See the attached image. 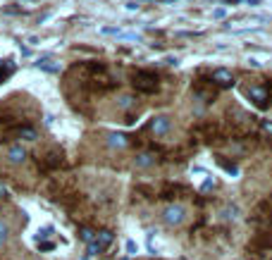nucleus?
<instances>
[{"instance_id":"1","label":"nucleus","mask_w":272,"mask_h":260,"mask_svg":"<svg viewBox=\"0 0 272 260\" xmlns=\"http://www.w3.org/2000/svg\"><path fill=\"white\" fill-rule=\"evenodd\" d=\"M132 86L138 91V93H155L158 91V74L151 72V69H136L132 74Z\"/></svg>"},{"instance_id":"2","label":"nucleus","mask_w":272,"mask_h":260,"mask_svg":"<svg viewBox=\"0 0 272 260\" xmlns=\"http://www.w3.org/2000/svg\"><path fill=\"white\" fill-rule=\"evenodd\" d=\"M160 217H163V222L167 225V227H182L184 220H187V208L179 205V203H170V205L163 210Z\"/></svg>"},{"instance_id":"3","label":"nucleus","mask_w":272,"mask_h":260,"mask_svg":"<svg viewBox=\"0 0 272 260\" xmlns=\"http://www.w3.org/2000/svg\"><path fill=\"white\" fill-rule=\"evenodd\" d=\"M193 98H198V100H203V103H213V100H215V88H213V81L196 79V81H193Z\"/></svg>"},{"instance_id":"4","label":"nucleus","mask_w":272,"mask_h":260,"mask_svg":"<svg viewBox=\"0 0 272 260\" xmlns=\"http://www.w3.org/2000/svg\"><path fill=\"white\" fill-rule=\"evenodd\" d=\"M270 248H272V236L268 231L255 234L253 241L248 244V251H253V253H265V251H270Z\"/></svg>"},{"instance_id":"5","label":"nucleus","mask_w":272,"mask_h":260,"mask_svg":"<svg viewBox=\"0 0 272 260\" xmlns=\"http://www.w3.org/2000/svg\"><path fill=\"white\" fill-rule=\"evenodd\" d=\"M248 98H251L258 108H268V105H270V98H268L265 86H251L248 88Z\"/></svg>"},{"instance_id":"6","label":"nucleus","mask_w":272,"mask_h":260,"mask_svg":"<svg viewBox=\"0 0 272 260\" xmlns=\"http://www.w3.org/2000/svg\"><path fill=\"white\" fill-rule=\"evenodd\" d=\"M210 81L213 84H218V86H222V88H227V86H232L234 84V77H232V72L229 69H215L213 74H210Z\"/></svg>"},{"instance_id":"7","label":"nucleus","mask_w":272,"mask_h":260,"mask_svg":"<svg viewBox=\"0 0 272 260\" xmlns=\"http://www.w3.org/2000/svg\"><path fill=\"white\" fill-rule=\"evenodd\" d=\"M7 160L12 162V165H22L24 160H27V150L22 148V144H15L7 148Z\"/></svg>"},{"instance_id":"8","label":"nucleus","mask_w":272,"mask_h":260,"mask_svg":"<svg viewBox=\"0 0 272 260\" xmlns=\"http://www.w3.org/2000/svg\"><path fill=\"white\" fill-rule=\"evenodd\" d=\"M105 144H108V148H112V150H122V148L129 146V139H127L124 134H108Z\"/></svg>"},{"instance_id":"9","label":"nucleus","mask_w":272,"mask_h":260,"mask_svg":"<svg viewBox=\"0 0 272 260\" xmlns=\"http://www.w3.org/2000/svg\"><path fill=\"white\" fill-rule=\"evenodd\" d=\"M151 131L155 134V136H163L170 131V119L167 117H155L153 122H151Z\"/></svg>"},{"instance_id":"10","label":"nucleus","mask_w":272,"mask_h":260,"mask_svg":"<svg viewBox=\"0 0 272 260\" xmlns=\"http://www.w3.org/2000/svg\"><path fill=\"white\" fill-rule=\"evenodd\" d=\"M112 239H115V234H112L110 229H101V231H96V244H98V246H101L103 251H105V248H108L110 244H112Z\"/></svg>"},{"instance_id":"11","label":"nucleus","mask_w":272,"mask_h":260,"mask_svg":"<svg viewBox=\"0 0 272 260\" xmlns=\"http://www.w3.org/2000/svg\"><path fill=\"white\" fill-rule=\"evenodd\" d=\"M136 167H141V170H146V167H151V165H155V155H151V153H138L134 158Z\"/></svg>"},{"instance_id":"12","label":"nucleus","mask_w":272,"mask_h":260,"mask_svg":"<svg viewBox=\"0 0 272 260\" xmlns=\"http://www.w3.org/2000/svg\"><path fill=\"white\" fill-rule=\"evenodd\" d=\"M36 67H41V69H46V72H60V65L57 62H53L51 58H41L38 62H36Z\"/></svg>"},{"instance_id":"13","label":"nucleus","mask_w":272,"mask_h":260,"mask_svg":"<svg viewBox=\"0 0 272 260\" xmlns=\"http://www.w3.org/2000/svg\"><path fill=\"white\" fill-rule=\"evenodd\" d=\"M134 105H136L134 96H119V98H117V108H119V110H129V108H134Z\"/></svg>"},{"instance_id":"14","label":"nucleus","mask_w":272,"mask_h":260,"mask_svg":"<svg viewBox=\"0 0 272 260\" xmlns=\"http://www.w3.org/2000/svg\"><path fill=\"white\" fill-rule=\"evenodd\" d=\"M10 241V225L5 220H0V248Z\"/></svg>"},{"instance_id":"15","label":"nucleus","mask_w":272,"mask_h":260,"mask_svg":"<svg viewBox=\"0 0 272 260\" xmlns=\"http://www.w3.org/2000/svg\"><path fill=\"white\" fill-rule=\"evenodd\" d=\"M60 162H62V155H57V153H51L43 158V167H57Z\"/></svg>"},{"instance_id":"16","label":"nucleus","mask_w":272,"mask_h":260,"mask_svg":"<svg viewBox=\"0 0 272 260\" xmlns=\"http://www.w3.org/2000/svg\"><path fill=\"white\" fill-rule=\"evenodd\" d=\"M79 239L86 241V244H91V241L96 239V231L91 229V227H79Z\"/></svg>"},{"instance_id":"17","label":"nucleus","mask_w":272,"mask_h":260,"mask_svg":"<svg viewBox=\"0 0 272 260\" xmlns=\"http://www.w3.org/2000/svg\"><path fill=\"white\" fill-rule=\"evenodd\" d=\"M218 165H220V167H222V170H224V172L234 174V177L239 174V167H237L234 162H227V160H222V158H218Z\"/></svg>"},{"instance_id":"18","label":"nucleus","mask_w":272,"mask_h":260,"mask_svg":"<svg viewBox=\"0 0 272 260\" xmlns=\"http://www.w3.org/2000/svg\"><path fill=\"white\" fill-rule=\"evenodd\" d=\"M220 215H222L224 220H237V215H239V208H237V205H227V208H224Z\"/></svg>"},{"instance_id":"19","label":"nucleus","mask_w":272,"mask_h":260,"mask_svg":"<svg viewBox=\"0 0 272 260\" xmlns=\"http://www.w3.org/2000/svg\"><path fill=\"white\" fill-rule=\"evenodd\" d=\"M98 253H103V248H101V246L96 244V239H93V241L88 244V256H98Z\"/></svg>"},{"instance_id":"20","label":"nucleus","mask_w":272,"mask_h":260,"mask_svg":"<svg viewBox=\"0 0 272 260\" xmlns=\"http://www.w3.org/2000/svg\"><path fill=\"white\" fill-rule=\"evenodd\" d=\"M101 33H108V36H119L122 31L115 29V27H103V29H101Z\"/></svg>"},{"instance_id":"21","label":"nucleus","mask_w":272,"mask_h":260,"mask_svg":"<svg viewBox=\"0 0 272 260\" xmlns=\"http://www.w3.org/2000/svg\"><path fill=\"white\" fill-rule=\"evenodd\" d=\"M119 38H122V41H141L138 33H119Z\"/></svg>"},{"instance_id":"22","label":"nucleus","mask_w":272,"mask_h":260,"mask_svg":"<svg viewBox=\"0 0 272 260\" xmlns=\"http://www.w3.org/2000/svg\"><path fill=\"white\" fill-rule=\"evenodd\" d=\"M260 127H263V131H265L268 136H272V122H270V119H265V122H263Z\"/></svg>"},{"instance_id":"23","label":"nucleus","mask_w":272,"mask_h":260,"mask_svg":"<svg viewBox=\"0 0 272 260\" xmlns=\"http://www.w3.org/2000/svg\"><path fill=\"white\" fill-rule=\"evenodd\" d=\"M224 15H227V10H224V7H218V10L213 12V17H215V19H222Z\"/></svg>"},{"instance_id":"24","label":"nucleus","mask_w":272,"mask_h":260,"mask_svg":"<svg viewBox=\"0 0 272 260\" xmlns=\"http://www.w3.org/2000/svg\"><path fill=\"white\" fill-rule=\"evenodd\" d=\"M265 91H268V98H270V100H272V79H270V81H268V84H265Z\"/></svg>"},{"instance_id":"25","label":"nucleus","mask_w":272,"mask_h":260,"mask_svg":"<svg viewBox=\"0 0 272 260\" xmlns=\"http://www.w3.org/2000/svg\"><path fill=\"white\" fill-rule=\"evenodd\" d=\"M127 251H129V253H134V251H136V246H134V241H129V244H127Z\"/></svg>"},{"instance_id":"26","label":"nucleus","mask_w":272,"mask_h":260,"mask_svg":"<svg viewBox=\"0 0 272 260\" xmlns=\"http://www.w3.org/2000/svg\"><path fill=\"white\" fill-rule=\"evenodd\" d=\"M5 194H7V191H5V186H0V196H5Z\"/></svg>"},{"instance_id":"27","label":"nucleus","mask_w":272,"mask_h":260,"mask_svg":"<svg viewBox=\"0 0 272 260\" xmlns=\"http://www.w3.org/2000/svg\"><path fill=\"white\" fill-rule=\"evenodd\" d=\"M158 2H179V0H158Z\"/></svg>"}]
</instances>
